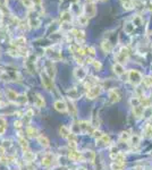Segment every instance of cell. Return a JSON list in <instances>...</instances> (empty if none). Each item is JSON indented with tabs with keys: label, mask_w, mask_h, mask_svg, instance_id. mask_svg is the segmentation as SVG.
<instances>
[{
	"label": "cell",
	"mask_w": 152,
	"mask_h": 170,
	"mask_svg": "<svg viewBox=\"0 0 152 170\" xmlns=\"http://www.w3.org/2000/svg\"><path fill=\"white\" fill-rule=\"evenodd\" d=\"M54 107H55V109L59 112H67L68 111L67 103L65 102L64 100H57V101H55Z\"/></svg>",
	"instance_id": "cell-12"
},
{
	"label": "cell",
	"mask_w": 152,
	"mask_h": 170,
	"mask_svg": "<svg viewBox=\"0 0 152 170\" xmlns=\"http://www.w3.org/2000/svg\"><path fill=\"white\" fill-rule=\"evenodd\" d=\"M76 170H86L85 168H78V169H76Z\"/></svg>",
	"instance_id": "cell-57"
},
{
	"label": "cell",
	"mask_w": 152,
	"mask_h": 170,
	"mask_svg": "<svg viewBox=\"0 0 152 170\" xmlns=\"http://www.w3.org/2000/svg\"><path fill=\"white\" fill-rule=\"evenodd\" d=\"M128 58H130V50H128V48L121 47V50H119V52H118L116 56V61L121 64V65H124V64L127 63Z\"/></svg>",
	"instance_id": "cell-5"
},
{
	"label": "cell",
	"mask_w": 152,
	"mask_h": 170,
	"mask_svg": "<svg viewBox=\"0 0 152 170\" xmlns=\"http://www.w3.org/2000/svg\"><path fill=\"white\" fill-rule=\"evenodd\" d=\"M112 70H114V73L116 74L117 76H121V75H124V73H125V67H124V65H121V64L115 63L114 66H112Z\"/></svg>",
	"instance_id": "cell-21"
},
{
	"label": "cell",
	"mask_w": 152,
	"mask_h": 170,
	"mask_svg": "<svg viewBox=\"0 0 152 170\" xmlns=\"http://www.w3.org/2000/svg\"><path fill=\"white\" fill-rule=\"evenodd\" d=\"M111 158L114 159V161H115V163H117V165H119V166H124L125 165V154L121 152H117L116 154H111Z\"/></svg>",
	"instance_id": "cell-16"
},
{
	"label": "cell",
	"mask_w": 152,
	"mask_h": 170,
	"mask_svg": "<svg viewBox=\"0 0 152 170\" xmlns=\"http://www.w3.org/2000/svg\"><path fill=\"white\" fill-rule=\"evenodd\" d=\"M59 134H60L61 137L68 139L69 136L72 135V130L69 129L68 127H66V126H60V127H59Z\"/></svg>",
	"instance_id": "cell-26"
},
{
	"label": "cell",
	"mask_w": 152,
	"mask_h": 170,
	"mask_svg": "<svg viewBox=\"0 0 152 170\" xmlns=\"http://www.w3.org/2000/svg\"><path fill=\"white\" fill-rule=\"evenodd\" d=\"M68 158L74 162H81L84 161V157H83V153L78 152L76 150H69V153H68Z\"/></svg>",
	"instance_id": "cell-9"
},
{
	"label": "cell",
	"mask_w": 152,
	"mask_h": 170,
	"mask_svg": "<svg viewBox=\"0 0 152 170\" xmlns=\"http://www.w3.org/2000/svg\"><path fill=\"white\" fill-rule=\"evenodd\" d=\"M92 65H93V67L97 70H101V68H102V64H101V61H99V60H93Z\"/></svg>",
	"instance_id": "cell-48"
},
{
	"label": "cell",
	"mask_w": 152,
	"mask_h": 170,
	"mask_svg": "<svg viewBox=\"0 0 152 170\" xmlns=\"http://www.w3.org/2000/svg\"><path fill=\"white\" fill-rule=\"evenodd\" d=\"M23 157H24V160L27 162H32L34 161V159H35V155H34V153L31 152L30 150H27V151H24L23 153Z\"/></svg>",
	"instance_id": "cell-33"
},
{
	"label": "cell",
	"mask_w": 152,
	"mask_h": 170,
	"mask_svg": "<svg viewBox=\"0 0 152 170\" xmlns=\"http://www.w3.org/2000/svg\"><path fill=\"white\" fill-rule=\"evenodd\" d=\"M22 4L24 7H26V8H28V9L33 8V2H32V0H22Z\"/></svg>",
	"instance_id": "cell-46"
},
{
	"label": "cell",
	"mask_w": 152,
	"mask_h": 170,
	"mask_svg": "<svg viewBox=\"0 0 152 170\" xmlns=\"http://www.w3.org/2000/svg\"><path fill=\"white\" fill-rule=\"evenodd\" d=\"M130 143H131V145L134 146V148L139 146L140 143H141V137H140L139 135H132L130 139Z\"/></svg>",
	"instance_id": "cell-34"
},
{
	"label": "cell",
	"mask_w": 152,
	"mask_h": 170,
	"mask_svg": "<svg viewBox=\"0 0 152 170\" xmlns=\"http://www.w3.org/2000/svg\"><path fill=\"white\" fill-rule=\"evenodd\" d=\"M36 139H38V143L40 144L41 146H43V148H48L50 145V142H49V139H48V137H45L43 135H40Z\"/></svg>",
	"instance_id": "cell-32"
},
{
	"label": "cell",
	"mask_w": 152,
	"mask_h": 170,
	"mask_svg": "<svg viewBox=\"0 0 152 170\" xmlns=\"http://www.w3.org/2000/svg\"><path fill=\"white\" fill-rule=\"evenodd\" d=\"M108 95H109L110 103H116V102H118V101L121 100V94H119V92H118V90H116V89L109 90Z\"/></svg>",
	"instance_id": "cell-13"
},
{
	"label": "cell",
	"mask_w": 152,
	"mask_h": 170,
	"mask_svg": "<svg viewBox=\"0 0 152 170\" xmlns=\"http://www.w3.org/2000/svg\"><path fill=\"white\" fill-rule=\"evenodd\" d=\"M144 111H145V108L142 107L141 104L137 106V107H133V113L136 118H141V117L144 115Z\"/></svg>",
	"instance_id": "cell-29"
},
{
	"label": "cell",
	"mask_w": 152,
	"mask_h": 170,
	"mask_svg": "<svg viewBox=\"0 0 152 170\" xmlns=\"http://www.w3.org/2000/svg\"><path fill=\"white\" fill-rule=\"evenodd\" d=\"M128 80H130L131 84L134 85V86H137L142 83L143 81V76L142 74L139 72V70H135V69H131L128 72Z\"/></svg>",
	"instance_id": "cell-3"
},
{
	"label": "cell",
	"mask_w": 152,
	"mask_h": 170,
	"mask_svg": "<svg viewBox=\"0 0 152 170\" xmlns=\"http://www.w3.org/2000/svg\"><path fill=\"white\" fill-rule=\"evenodd\" d=\"M68 98H69V100L78 99L80 98V93L77 92V90L76 89H71L69 91H68Z\"/></svg>",
	"instance_id": "cell-36"
},
{
	"label": "cell",
	"mask_w": 152,
	"mask_h": 170,
	"mask_svg": "<svg viewBox=\"0 0 152 170\" xmlns=\"http://www.w3.org/2000/svg\"><path fill=\"white\" fill-rule=\"evenodd\" d=\"M22 121H15V127H16V128H21V127H22Z\"/></svg>",
	"instance_id": "cell-53"
},
{
	"label": "cell",
	"mask_w": 152,
	"mask_h": 170,
	"mask_svg": "<svg viewBox=\"0 0 152 170\" xmlns=\"http://www.w3.org/2000/svg\"><path fill=\"white\" fill-rule=\"evenodd\" d=\"M109 144H110V137L107 134L103 135L101 139H97V146L99 148H107Z\"/></svg>",
	"instance_id": "cell-18"
},
{
	"label": "cell",
	"mask_w": 152,
	"mask_h": 170,
	"mask_svg": "<svg viewBox=\"0 0 152 170\" xmlns=\"http://www.w3.org/2000/svg\"><path fill=\"white\" fill-rule=\"evenodd\" d=\"M55 158L52 153H45V157L42 158V161H41V165L43 167H50L54 162Z\"/></svg>",
	"instance_id": "cell-17"
},
{
	"label": "cell",
	"mask_w": 152,
	"mask_h": 170,
	"mask_svg": "<svg viewBox=\"0 0 152 170\" xmlns=\"http://www.w3.org/2000/svg\"><path fill=\"white\" fill-rule=\"evenodd\" d=\"M41 81H42V85L45 86V90H48V91H52V90L55 89L54 78H51V77H50L45 72L41 73Z\"/></svg>",
	"instance_id": "cell-7"
},
{
	"label": "cell",
	"mask_w": 152,
	"mask_h": 170,
	"mask_svg": "<svg viewBox=\"0 0 152 170\" xmlns=\"http://www.w3.org/2000/svg\"><path fill=\"white\" fill-rule=\"evenodd\" d=\"M123 1V7L126 10H131V9L134 8V4H133V0H121Z\"/></svg>",
	"instance_id": "cell-37"
},
{
	"label": "cell",
	"mask_w": 152,
	"mask_h": 170,
	"mask_svg": "<svg viewBox=\"0 0 152 170\" xmlns=\"http://www.w3.org/2000/svg\"><path fill=\"white\" fill-rule=\"evenodd\" d=\"M148 10L149 11H152V1H149L148 2Z\"/></svg>",
	"instance_id": "cell-54"
},
{
	"label": "cell",
	"mask_w": 152,
	"mask_h": 170,
	"mask_svg": "<svg viewBox=\"0 0 152 170\" xmlns=\"http://www.w3.org/2000/svg\"><path fill=\"white\" fill-rule=\"evenodd\" d=\"M68 111H69V113H71L73 117H76V115H77V109L74 107V104H72V103H71V106L68 107Z\"/></svg>",
	"instance_id": "cell-43"
},
{
	"label": "cell",
	"mask_w": 152,
	"mask_h": 170,
	"mask_svg": "<svg viewBox=\"0 0 152 170\" xmlns=\"http://www.w3.org/2000/svg\"><path fill=\"white\" fill-rule=\"evenodd\" d=\"M85 50V54H89L90 58H93V57H95V49H94L93 47H86V48H84Z\"/></svg>",
	"instance_id": "cell-38"
},
{
	"label": "cell",
	"mask_w": 152,
	"mask_h": 170,
	"mask_svg": "<svg viewBox=\"0 0 152 170\" xmlns=\"http://www.w3.org/2000/svg\"><path fill=\"white\" fill-rule=\"evenodd\" d=\"M18 142H19V145L22 146L23 151H27V150H30V145H28V142H27V141L24 139V137L19 136V139H18Z\"/></svg>",
	"instance_id": "cell-35"
},
{
	"label": "cell",
	"mask_w": 152,
	"mask_h": 170,
	"mask_svg": "<svg viewBox=\"0 0 152 170\" xmlns=\"http://www.w3.org/2000/svg\"><path fill=\"white\" fill-rule=\"evenodd\" d=\"M32 2H33V6L35 7L36 10L42 8V0H32Z\"/></svg>",
	"instance_id": "cell-49"
},
{
	"label": "cell",
	"mask_w": 152,
	"mask_h": 170,
	"mask_svg": "<svg viewBox=\"0 0 152 170\" xmlns=\"http://www.w3.org/2000/svg\"><path fill=\"white\" fill-rule=\"evenodd\" d=\"M12 45H13L14 48H16V49H23V48H25V45H26V39H25V36H18V38H16L12 42Z\"/></svg>",
	"instance_id": "cell-10"
},
{
	"label": "cell",
	"mask_w": 152,
	"mask_h": 170,
	"mask_svg": "<svg viewBox=\"0 0 152 170\" xmlns=\"http://www.w3.org/2000/svg\"><path fill=\"white\" fill-rule=\"evenodd\" d=\"M21 78H22V76H21V74L16 68L6 67L0 72V80H2L5 82L19 81Z\"/></svg>",
	"instance_id": "cell-1"
},
{
	"label": "cell",
	"mask_w": 152,
	"mask_h": 170,
	"mask_svg": "<svg viewBox=\"0 0 152 170\" xmlns=\"http://www.w3.org/2000/svg\"><path fill=\"white\" fill-rule=\"evenodd\" d=\"M6 95H7V98H8L9 101H12V102H17V99L18 96H19V94L16 93L14 90H10L8 89L7 91H6Z\"/></svg>",
	"instance_id": "cell-24"
},
{
	"label": "cell",
	"mask_w": 152,
	"mask_h": 170,
	"mask_svg": "<svg viewBox=\"0 0 152 170\" xmlns=\"http://www.w3.org/2000/svg\"><path fill=\"white\" fill-rule=\"evenodd\" d=\"M86 75H88V73H86V70H85L83 67H77V68H75V70H74V76H75V78L78 80V81H84Z\"/></svg>",
	"instance_id": "cell-15"
},
{
	"label": "cell",
	"mask_w": 152,
	"mask_h": 170,
	"mask_svg": "<svg viewBox=\"0 0 152 170\" xmlns=\"http://www.w3.org/2000/svg\"><path fill=\"white\" fill-rule=\"evenodd\" d=\"M6 128H7V123H6L4 117L0 116V135L4 134Z\"/></svg>",
	"instance_id": "cell-39"
},
{
	"label": "cell",
	"mask_w": 152,
	"mask_h": 170,
	"mask_svg": "<svg viewBox=\"0 0 152 170\" xmlns=\"http://www.w3.org/2000/svg\"><path fill=\"white\" fill-rule=\"evenodd\" d=\"M101 92H102V86L98 84H94L89 87L88 92H86V96L90 100H93V99L98 98L99 95L101 94Z\"/></svg>",
	"instance_id": "cell-6"
},
{
	"label": "cell",
	"mask_w": 152,
	"mask_h": 170,
	"mask_svg": "<svg viewBox=\"0 0 152 170\" xmlns=\"http://www.w3.org/2000/svg\"><path fill=\"white\" fill-rule=\"evenodd\" d=\"M95 1H98V0H88V2H91V4H94Z\"/></svg>",
	"instance_id": "cell-55"
},
{
	"label": "cell",
	"mask_w": 152,
	"mask_h": 170,
	"mask_svg": "<svg viewBox=\"0 0 152 170\" xmlns=\"http://www.w3.org/2000/svg\"><path fill=\"white\" fill-rule=\"evenodd\" d=\"M26 134L30 136V137H32V139H38L40 135H39V130H38V128H35V127H33V126H27L26 127Z\"/></svg>",
	"instance_id": "cell-25"
},
{
	"label": "cell",
	"mask_w": 152,
	"mask_h": 170,
	"mask_svg": "<svg viewBox=\"0 0 152 170\" xmlns=\"http://www.w3.org/2000/svg\"><path fill=\"white\" fill-rule=\"evenodd\" d=\"M45 73H47L51 78H55V76H56V67H55V65H54V61L49 60V61L45 63Z\"/></svg>",
	"instance_id": "cell-14"
},
{
	"label": "cell",
	"mask_w": 152,
	"mask_h": 170,
	"mask_svg": "<svg viewBox=\"0 0 152 170\" xmlns=\"http://www.w3.org/2000/svg\"><path fill=\"white\" fill-rule=\"evenodd\" d=\"M101 49L104 54H110L112 51V44L110 43V41L108 40H103L101 42Z\"/></svg>",
	"instance_id": "cell-27"
},
{
	"label": "cell",
	"mask_w": 152,
	"mask_h": 170,
	"mask_svg": "<svg viewBox=\"0 0 152 170\" xmlns=\"http://www.w3.org/2000/svg\"><path fill=\"white\" fill-rule=\"evenodd\" d=\"M78 23H80V25H88L89 24V17H86L85 15H80L78 16Z\"/></svg>",
	"instance_id": "cell-40"
},
{
	"label": "cell",
	"mask_w": 152,
	"mask_h": 170,
	"mask_svg": "<svg viewBox=\"0 0 152 170\" xmlns=\"http://www.w3.org/2000/svg\"><path fill=\"white\" fill-rule=\"evenodd\" d=\"M68 148H69V150H76V148H77L76 141H69L68 142Z\"/></svg>",
	"instance_id": "cell-51"
},
{
	"label": "cell",
	"mask_w": 152,
	"mask_h": 170,
	"mask_svg": "<svg viewBox=\"0 0 152 170\" xmlns=\"http://www.w3.org/2000/svg\"><path fill=\"white\" fill-rule=\"evenodd\" d=\"M24 66H25V68H26L31 74H33V73L35 72V69H36V56L35 54H27L26 60H25V63H24Z\"/></svg>",
	"instance_id": "cell-4"
},
{
	"label": "cell",
	"mask_w": 152,
	"mask_h": 170,
	"mask_svg": "<svg viewBox=\"0 0 152 170\" xmlns=\"http://www.w3.org/2000/svg\"><path fill=\"white\" fill-rule=\"evenodd\" d=\"M41 25V19L38 16H31V17L28 18V26L32 27V28H38V27H40Z\"/></svg>",
	"instance_id": "cell-22"
},
{
	"label": "cell",
	"mask_w": 152,
	"mask_h": 170,
	"mask_svg": "<svg viewBox=\"0 0 152 170\" xmlns=\"http://www.w3.org/2000/svg\"><path fill=\"white\" fill-rule=\"evenodd\" d=\"M100 1H106V0H100Z\"/></svg>",
	"instance_id": "cell-58"
},
{
	"label": "cell",
	"mask_w": 152,
	"mask_h": 170,
	"mask_svg": "<svg viewBox=\"0 0 152 170\" xmlns=\"http://www.w3.org/2000/svg\"><path fill=\"white\" fill-rule=\"evenodd\" d=\"M45 54L50 58L51 61H58L63 58V54H61V49L59 48V45L55 44L52 47H49L45 49Z\"/></svg>",
	"instance_id": "cell-2"
},
{
	"label": "cell",
	"mask_w": 152,
	"mask_h": 170,
	"mask_svg": "<svg viewBox=\"0 0 152 170\" xmlns=\"http://www.w3.org/2000/svg\"><path fill=\"white\" fill-rule=\"evenodd\" d=\"M32 117H33V110H27L25 112V115H24V118H23V125H28L32 120Z\"/></svg>",
	"instance_id": "cell-30"
},
{
	"label": "cell",
	"mask_w": 152,
	"mask_h": 170,
	"mask_svg": "<svg viewBox=\"0 0 152 170\" xmlns=\"http://www.w3.org/2000/svg\"><path fill=\"white\" fill-rule=\"evenodd\" d=\"M135 30V25L133 24V22H126L124 24V31L126 34H132Z\"/></svg>",
	"instance_id": "cell-31"
},
{
	"label": "cell",
	"mask_w": 152,
	"mask_h": 170,
	"mask_svg": "<svg viewBox=\"0 0 152 170\" xmlns=\"http://www.w3.org/2000/svg\"><path fill=\"white\" fill-rule=\"evenodd\" d=\"M83 157H84V160H86V161L93 162L95 160V153L93 151H91V150H86V151L83 152Z\"/></svg>",
	"instance_id": "cell-28"
},
{
	"label": "cell",
	"mask_w": 152,
	"mask_h": 170,
	"mask_svg": "<svg viewBox=\"0 0 152 170\" xmlns=\"http://www.w3.org/2000/svg\"><path fill=\"white\" fill-rule=\"evenodd\" d=\"M84 15L86 17H94L95 16V14H97V7H95V5L94 4H91V2H86L84 5Z\"/></svg>",
	"instance_id": "cell-8"
},
{
	"label": "cell",
	"mask_w": 152,
	"mask_h": 170,
	"mask_svg": "<svg viewBox=\"0 0 152 170\" xmlns=\"http://www.w3.org/2000/svg\"><path fill=\"white\" fill-rule=\"evenodd\" d=\"M144 136L145 137H152V126L148 125L144 128Z\"/></svg>",
	"instance_id": "cell-42"
},
{
	"label": "cell",
	"mask_w": 152,
	"mask_h": 170,
	"mask_svg": "<svg viewBox=\"0 0 152 170\" xmlns=\"http://www.w3.org/2000/svg\"><path fill=\"white\" fill-rule=\"evenodd\" d=\"M34 104H35L38 108H45V100L40 93L35 94V98H34Z\"/></svg>",
	"instance_id": "cell-23"
},
{
	"label": "cell",
	"mask_w": 152,
	"mask_h": 170,
	"mask_svg": "<svg viewBox=\"0 0 152 170\" xmlns=\"http://www.w3.org/2000/svg\"><path fill=\"white\" fill-rule=\"evenodd\" d=\"M131 104H132V107H137V106H140L141 104V100H140V98H132V100H131Z\"/></svg>",
	"instance_id": "cell-45"
},
{
	"label": "cell",
	"mask_w": 152,
	"mask_h": 170,
	"mask_svg": "<svg viewBox=\"0 0 152 170\" xmlns=\"http://www.w3.org/2000/svg\"><path fill=\"white\" fill-rule=\"evenodd\" d=\"M141 23H142L141 16H136V17H134V19H133V24H134V25H141Z\"/></svg>",
	"instance_id": "cell-52"
},
{
	"label": "cell",
	"mask_w": 152,
	"mask_h": 170,
	"mask_svg": "<svg viewBox=\"0 0 152 170\" xmlns=\"http://www.w3.org/2000/svg\"><path fill=\"white\" fill-rule=\"evenodd\" d=\"M80 124V130L82 133H89V134H92L94 132L92 125L90 124L89 121H78Z\"/></svg>",
	"instance_id": "cell-11"
},
{
	"label": "cell",
	"mask_w": 152,
	"mask_h": 170,
	"mask_svg": "<svg viewBox=\"0 0 152 170\" xmlns=\"http://www.w3.org/2000/svg\"><path fill=\"white\" fill-rule=\"evenodd\" d=\"M1 19H2V14H1V11H0V22H1Z\"/></svg>",
	"instance_id": "cell-56"
},
{
	"label": "cell",
	"mask_w": 152,
	"mask_h": 170,
	"mask_svg": "<svg viewBox=\"0 0 152 170\" xmlns=\"http://www.w3.org/2000/svg\"><path fill=\"white\" fill-rule=\"evenodd\" d=\"M60 21L63 23H71L73 21V13L71 10H65L60 14Z\"/></svg>",
	"instance_id": "cell-20"
},
{
	"label": "cell",
	"mask_w": 152,
	"mask_h": 170,
	"mask_svg": "<svg viewBox=\"0 0 152 170\" xmlns=\"http://www.w3.org/2000/svg\"><path fill=\"white\" fill-rule=\"evenodd\" d=\"M143 82L147 86H152V76H145L143 77Z\"/></svg>",
	"instance_id": "cell-50"
},
{
	"label": "cell",
	"mask_w": 152,
	"mask_h": 170,
	"mask_svg": "<svg viewBox=\"0 0 152 170\" xmlns=\"http://www.w3.org/2000/svg\"><path fill=\"white\" fill-rule=\"evenodd\" d=\"M92 135H93L94 136V139H101V137H102L103 135V133L102 132H101V130H99V129H94V132L93 133H92Z\"/></svg>",
	"instance_id": "cell-44"
},
{
	"label": "cell",
	"mask_w": 152,
	"mask_h": 170,
	"mask_svg": "<svg viewBox=\"0 0 152 170\" xmlns=\"http://www.w3.org/2000/svg\"><path fill=\"white\" fill-rule=\"evenodd\" d=\"M131 139V135L128 134V132H123L121 134V141H130Z\"/></svg>",
	"instance_id": "cell-47"
},
{
	"label": "cell",
	"mask_w": 152,
	"mask_h": 170,
	"mask_svg": "<svg viewBox=\"0 0 152 170\" xmlns=\"http://www.w3.org/2000/svg\"><path fill=\"white\" fill-rule=\"evenodd\" d=\"M72 34L74 35L75 40L80 43V42H83L85 40V32L82 31V30H75L73 28L72 30Z\"/></svg>",
	"instance_id": "cell-19"
},
{
	"label": "cell",
	"mask_w": 152,
	"mask_h": 170,
	"mask_svg": "<svg viewBox=\"0 0 152 170\" xmlns=\"http://www.w3.org/2000/svg\"><path fill=\"white\" fill-rule=\"evenodd\" d=\"M27 95L26 94H19V96H18L17 99V104H25V103L27 102Z\"/></svg>",
	"instance_id": "cell-41"
}]
</instances>
